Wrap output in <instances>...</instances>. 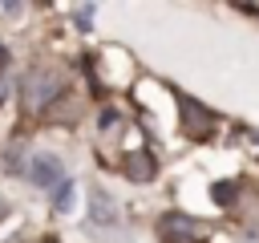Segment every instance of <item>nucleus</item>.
Listing matches in <instances>:
<instances>
[{
    "mask_svg": "<svg viewBox=\"0 0 259 243\" xmlns=\"http://www.w3.org/2000/svg\"><path fill=\"white\" fill-rule=\"evenodd\" d=\"M235 198H239V182L223 178V182L210 186V202H214V207H235Z\"/></svg>",
    "mask_w": 259,
    "mask_h": 243,
    "instance_id": "nucleus-7",
    "label": "nucleus"
},
{
    "mask_svg": "<svg viewBox=\"0 0 259 243\" xmlns=\"http://www.w3.org/2000/svg\"><path fill=\"white\" fill-rule=\"evenodd\" d=\"M158 235H162V243H198L202 239L198 223L186 219V215H162L158 219Z\"/></svg>",
    "mask_w": 259,
    "mask_h": 243,
    "instance_id": "nucleus-4",
    "label": "nucleus"
},
{
    "mask_svg": "<svg viewBox=\"0 0 259 243\" xmlns=\"http://www.w3.org/2000/svg\"><path fill=\"white\" fill-rule=\"evenodd\" d=\"M16 93H20V105H24V113H53V105L65 97V77L53 69V65H32L24 77H20V85H16Z\"/></svg>",
    "mask_w": 259,
    "mask_h": 243,
    "instance_id": "nucleus-1",
    "label": "nucleus"
},
{
    "mask_svg": "<svg viewBox=\"0 0 259 243\" xmlns=\"http://www.w3.org/2000/svg\"><path fill=\"white\" fill-rule=\"evenodd\" d=\"M8 61H12V53H8V45H4V40H0V73H4V69H8Z\"/></svg>",
    "mask_w": 259,
    "mask_h": 243,
    "instance_id": "nucleus-11",
    "label": "nucleus"
},
{
    "mask_svg": "<svg viewBox=\"0 0 259 243\" xmlns=\"http://www.w3.org/2000/svg\"><path fill=\"white\" fill-rule=\"evenodd\" d=\"M121 170H125L130 182H150V178L158 174V158H154L150 150H134V154L121 158Z\"/></svg>",
    "mask_w": 259,
    "mask_h": 243,
    "instance_id": "nucleus-6",
    "label": "nucleus"
},
{
    "mask_svg": "<svg viewBox=\"0 0 259 243\" xmlns=\"http://www.w3.org/2000/svg\"><path fill=\"white\" fill-rule=\"evenodd\" d=\"M73 190H77V186H73L69 178H65V182H57V186H53V198H49V207H53L57 215H65V211L73 207Z\"/></svg>",
    "mask_w": 259,
    "mask_h": 243,
    "instance_id": "nucleus-8",
    "label": "nucleus"
},
{
    "mask_svg": "<svg viewBox=\"0 0 259 243\" xmlns=\"http://www.w3.org/2000/svg\"><path fill=\"white\" fill-rule=\"evenodd\" d=\"M45 243H57V239H45Z\"/></svg>",
    "mask_w": 259,
    "mask_h": 243,
    "instance_id": "nucleus-13",
    "label": "nucleus"
},
{
    "mask_svg": "<svg viewBox=\"0 0 259 243\" xmlns=\"http://www.w3.org/2000/svg\"><path fill=\"white\" fill-rule=\"evenodd\" d=\"M174 113H178V134L182 138H190V142H206L210 134H214V109L210 105H202L198 97H190V93H174Z\"/></svg>",
    "mask_w": 259,
    "mask_h": 243,
    "instance_id": "nucleus-2",
    "label": "nucleus"
},
{
    "mask_svg": "<svg viewBox=\"0 0 259 243\" xmlns=\"http://www.w3.org/2000/svg\"><path fill=\"white\" fill-rule=\"evenodd\" d=\"M89 223L93 227H117V202L101 186H89Z\"/></svg>",
    "mask_w": 259,
    "mask_h": 243,
    "instance_id": "nucleus-5",
    "label": "nucleus"
},
{
    "mask_svg": "<svg viewBox=\"0 0 259 243\" xmlns=\"http://www.w3.org/2000/svg\"><path fill=\"white\" fill-rule=\"evenodd\" d=\"M8 219V198H0V223Z\"/></svg>",
    "mask_w": 259,
    "mask_h": 243,
    "instance_id": "nucleus-12",
    "label": "nucleus"
},
{
    "mask_svg": "<svg viewBox=\"0 0 259 243\" xmlns=\"http://www.w3.org/2000/svg\"><path fill=\"white\" fill-rule=\"evenodd\" d=\"M24 174H28V182H36L40 190H53L57 182H65V162H61V154L40 150V154H32V158L24 162Z\"/></svg>",
    "mask_w": 259,
    "mask_h": 243,
    "instance_id": "nucleus-3",
    "label": "nucleus"
},
{
    "mask_svg": "<svg viewBox=\"0 0 259 243\" xmlns=\"http://www.w3.org/2000/svg\"><path fill=\"white\" fill-rule=\"evenodd\" d=\"M93 12H97L93 4H85V8H77V12H73V20H77V28H81V32H89V24H93Z\"/></svg>",
    "mask_w": 259,
    "mask_h": 243,
    "instance_id": "nucleus-9",
    "label": "nucleus"
},
{
    "mask_svg": "<svg viewBox=\"0 0 259 243\" xmlns=\"http://www.w3.org/2000/svg\"><path fill=\"white\" fill-rule=\"evenodd\" d=\"M117 122H121V113H117V109H109V105H105V109H101V117H97V126H101V130H117Z\"/></svg>",
    "mask_w": 259,
    "mask_h": 243,
    "instance_id": "nucleus-10",
    "label": "nucleus"
}]
</instances>
